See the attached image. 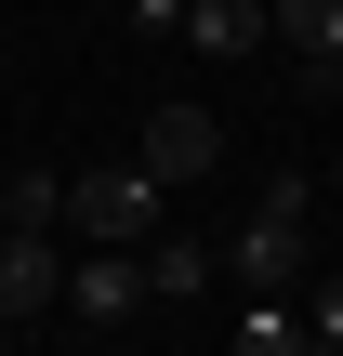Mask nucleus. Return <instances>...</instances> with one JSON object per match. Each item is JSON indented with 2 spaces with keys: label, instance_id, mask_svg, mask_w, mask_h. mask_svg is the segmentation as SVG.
I'll return each instance as SVG.
<instances>
[{
  "label": "nucleus",
  "instance_id": "nucleus-1",
  "mask_svg": "<svg viewBox=\"0 0 343 356\" xmlns=\"http://www.w3.org/2000/svg\"><path fill=\"white\" fill-rule=\"evenodd\" d=\"M304 251H317V185H304V172H264L251 225L225 238V277H238V291H304Z\"/></svg>",
  "mask_w": 343,
  "mask_h": 356
},
{
  "label": "nucleus",
  "instance_id": "nucleus-2",
  "mask_svg": "<svg viewBox=\"0 0 343 356\" xmlns=\"http://www.w3.org/2000/svg\"><path fill=\"white\" fill-rule=\"evenodd\" d=\"M159 211H172V185H159L145 159H119V172H66V225H79L93 251H145Z\"/></svg>",
  "mask_w": 343,
  "mask_h": 356
},
{
  "label": "nucleus",
  "instance_id": "nucleus-3",
  "mask_svg": "<svg viewBox=\"0 0 343 356\" xmlns=\"http://www.w3.org/2000/svg\"><path fill=\"white\" fill-rule=\"evenodd\" d=\"M132 304H145V251H79L53 330H132Z\"/></svg>",
  "mask_w": 343,
  "mask_h": 356
},
{
  "label": "nucleus",
  "instance_id": "nucleus-4",
  "mask_svg": "<svg viewBox=\"0 0 343 356\" xmlns=\"http://www.w3.org/2000/svg\"><path fill=\"white\" fill-rule=\"evenodd\" d=\"M66 304V251H53V225H0V330H40Z\"/></svg>",
  "mask_w": 343,
  "mask_h": 356
},
{
  "label": "nucleus",
  "instance_id": "nucleus-5",
  "mask_svg": "<svg viewBox=\"0 0 343 356\" xmlns=\"http://www.w3.org/2000/svg\"><path fill=\"white\" fill-rule=\"evenodd\" d=\"M145 172H159L172 198L212 185V172H225V119H212V106H145Z\"/></svg>",
  "mask_w": 343,
  "mask_h": 356
},
{
  "label": "nucleus",
  "instance_id": "nucleus-6",
  "mask_svg": "<svg viewBox=\"0 0 343 356\" xmlns=\"http://www.w3.org/2000/svg\"><path fill=\"white\" fill-rule=\"evenodd\" d=\"M212 277H225V251H212L198 225H172V211H159V238H145V304H198Z\"/></svg>",
  "mask_w": 343,
  "mask_h": 356
},
{
  "label": "nucleus",
  "instance_id": "nucleus-7",
  "mask_svg": "<svg viewBox=\"0 0 343 356\" xmlns=\"http://www.w3.org/2000/svg\"><path fill=\"white\" fill-rule=\"evenodd\" d=\"M225 343H238V356H291V343H304V291H238Z\"/></svg>",
  "mask_w": 343,
  "mask_h": 356
},
{
  "label": "nucleus",
  "instance_id": "nucleus-8",
  "mask_svg": "<svg viewBox=\"0 0 343 356\" xmlns=\"http://www.w3.org/2000/svg\"><path fill=\"white\" fill-rule=\"evenodd\" d=\"M172 40H198L212 66H238V53L264 40V0H185V26H172Z\"/></svg>",
  "mask_w": 343,
  "mask_h": 356
},
{
  "label": "nucleus",
  "instance_id": "nucleus-9",
  "mask_svg": "<svg viewBox=\"0 0 343 356\" xmlns=\"http://www.w3.org/2000/svg\"><path fill=\"white\" fill-rule=\"evenodd\" d=\"M264 40H291V53H304V79H317V66L343 53V0H264Z\"/></svg>",
  "mask_w": 343,
  "mask_h": 356
},
{
  "label": "nucleus",
  "instance_id": "nucleus-10",
  "mask_svg": "<svg viewBox=\"0 0 343 356\" xmlns=\"http://www.w3.org/2000/svg\"><path fill=\"white\" fill-rule=\"evenodd\" d=\"M0 225H66V172H0Z\"/></svg>",
  "mask_w": 343,
  "mask_h": 356
},
{
  "label": "nucleus",
  "instance_id": "nucleus-11",
  "mask_svg": "<svg viewBox=\"0 0 343 356\" xmlns=\"http://www.w3.org/2000/svg\"><path fill=\"white\" fill-rule=\"evenodd\" d=\"M304 343L343 356V277H304Z\"/></svg>",
  "mask_w": 343,
  "mask_h": 356
},
{
  "label": "nucleus",
  "instance_id": "nucleus-12",
  "mask_svg": "<svg viewBox=\"0 0 343 356\" xmlns=\"http://www.w3.org/2000/svg\"><path fill=\"white\" fill-rule=\"evenodd\" d=\"M185 26V0H132V40H172Z\"/></svg>",
  "mask_w": 343,
  "mask_h": 356
},
{
  "label": "nucleus",
  "instance_id": "nucleus-13",
  "mask_svg": "<svg viewBox=\"0 0 343 356\" xmlns=\"http://www.w3.org/2000/svg\"><path fill=\"white\" fill-rule=\"evenodd\" d=\"M317 92H330V106H343V53H330V66H317Z\"/></svg>",
  "mask_w": 343,
  "mask_h": 356
}]
</instances>
